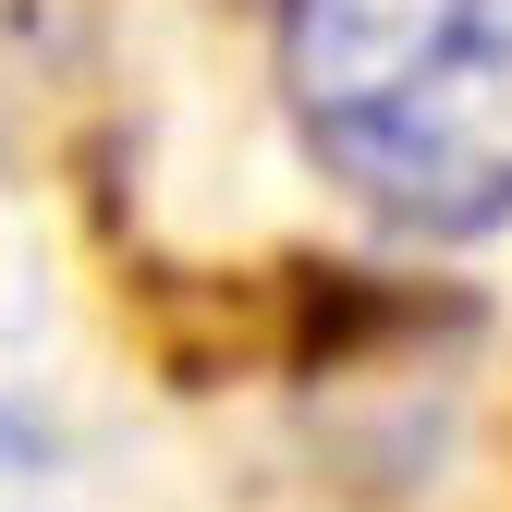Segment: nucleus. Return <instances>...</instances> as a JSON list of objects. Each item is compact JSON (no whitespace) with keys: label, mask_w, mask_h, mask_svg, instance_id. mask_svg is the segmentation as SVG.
<instances>
[{"label":"nucleus","mask_w":512,"mask_h":512,"mask_svg":"<svg viewBox=\"0 0 512 512\" xmlns=\"http://www.w3.org/2000/svg\"><path fill=\"white\" fill-rule=\"evenodd\" d=\"M293 135L403 232L512 220V0H281Z\"/></svg>","instance_id":"1"}]
</instances>
